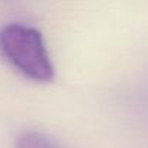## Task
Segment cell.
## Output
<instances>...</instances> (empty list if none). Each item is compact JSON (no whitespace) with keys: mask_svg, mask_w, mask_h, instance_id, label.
Segmentation results:
<instances>
[{"mask_svg":"<svg viewBox=\"0 0 148 148\" xmlns=\"http://www.w3.org/2000/svg\"><path fill=\"white\" fill-rule=\"evenodd\" d=\"M0 52L25 77L35 82L54 79V65L42 34L29 25L13 22L0 29Z\"/></svg>","mask_w":148,"mask_h":148,"instance_id":"cell-1","label":"cell"},{"mask_svg":"<svg viewBox=\"0 0 148 148\" xmlns=\"http://www.w3.org/2000/svg\"><path fill=\"white\" fill-rule=\"evenodd\" d=\"M15 148H61V147L47 134L38 131H25L18 136Z\"/></svg>","mask_w":148,"mask_h":148,"instance_id":"cell-2","label":"cell"}]
</instances>
